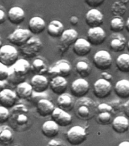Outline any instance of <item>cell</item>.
<instances>
[{
	"mask_svg": "<svg viewBox=\"0 0 129 146\" xmlns=\"http://www.w3.org/2000/svg\"><path fill=\"white\" fill-rule=\"evenodd\" d=\"M98 105L90 98H79L75 105V113L77 118L82 120H90L97 113Z\"/></svg>",
	"mask_w": 129,
	"mask_h": 146,
	"instance_id": "cell-1",
	"label": "cell"
},
{
	"mask_svg": "<svg viewBox=\"0 0 129 146\" xmlns=\"http://www.w3.org/2000/svg\"><path fill=\"white\" fill-rule=\"evenodd\" d=\"M31 65L25 59H19L13 66L9 67V76L8 81L13 85H18L24 82L26 75L30 71Z\"/></svg>",
	"mask_w": 129,
	"mask_h": 146,
	"instance_id": "cell-2",
	"label": "cell"
},
{
	"mask_svg": "<svg viewBox=\"0 0 129 146\" xmlns=\"http://www.w3.org/2000/svg\"><path fill=\"white\" fill-rule=\"evenodd\" d=\"M28 113V109L24 104L15 105L11 109L10 112V120L14 129L19 132L26 129L30 121Z\"/></svg>",
	"mask_w": 129,
	"mask_h": 146,
	"instance_id": "cell-3",
	"label": "cell"
},
{
	"mask_svg": "<svg viewBox=\"0 0 129 146\" xmlns=\"http://www.w3.org/2000/svg\"><path fill=\"white\" fill-rule=\"evenodd\" d=\"M116 112L109 103H103L98 105L97 113L96 116V120L98 124L107 125L112 124L113 121V115Z\"/></svg>",
	"mask_w": 129,
	"mask_h": 146,
	"instance_id": "cell-4",
	"label": "cell"
},
{
	"mask_svg": "<svg viewBox=\"0 0 129 146\" xmlns=\"http://www.w3.org/2000/svg\"><path fill=\"white\" fill-rule=\"evenodd\" d=\"M87 138V132L85 128L81 125H75L70 128L66 134V139L70 145L78 146L84 143Z\"/></svg>",
	"mask_w": 129,
	"mask_h": 146,
	"instance_id": "cell-5",
	"label": "cell"
},
{
	"mask_svg": "<svg viewBox=\"0 0 129 146\" xmlns=\"http://www.w3.org/2000/svg\"><path fill=\"white\" fill-rule=\"evenodd\" d=\"M32 36L31 32L28 29L26 28H16L11 34L8 35L7 40L12 45L18 46L21 47L25 43H27V41L30 39H31Z\"/></svg>",
	"mask_w": 129,
	"mask_h": 146,
	"instance_id": "cell-6",
	"label": "cell"
},
{
	"mask_svg": "<svg viewBox=\"0 0 129 146\" xmlns=\"http://www.w3.org/2000/svg\"><path fill=\"white\" fill-rule=\"evenodd\" d=\"M18 60V51L14 46L6 44L0 49V62L11 67Z\"/></svg>",
	"mask_w": 129,
	"mask_h": 146,
	"instance_id": "cell-7",
	"label": "cell"
},
{
	"mask_svg": "<svg viewBox=\"0 0 129 146\" xmlns=\"http://www.w3.org/2000/svg\"><path fill=\"white\" fill-rule=\"evenodd\" d=\"M71 71L72 67L70 62L66 59H60L50 66L48 71V74L51 76H53V78L57 76L66 78L71 75Z\"/></svg>",
	"mask_w": 129,
	"mask_h": 146,
	"instance_id": "cell-8",
	"label": "cell"
},
{
	"mask_svg": "<svg viewBox=\"0 0 129 146\" xmlns=\"http://www.w3.org/2000/svg\"><path fill=\"white\" fill-rule=\"evenodd\" d=\"M43 43L37 37H32L27 43L20 48L21 53L26 58H34L43 49Z\"/></svg>",
	"mask_w": 129,
	"mask_h": 146,
	"instance_id": "cell-9",
	"label": "cell"
},
{
	"mask_svg": "<svg viewBox=\"0 0 129 146\" xmlns=\"http://www.w3.org/2000/svg\"><path fill=\"white\" fill-rule=\"evenodd\" d=\"M93 63L100 70H108L112 65V58L107 50H100L93 56Z\"/></svg>",
	"mask_w": 129,
	"mask_h": 146,
	"instance_id": "cell-10",
	"label": "cell"
},
{
	"mask_svg": "<svg viewBox=\"0 0 129 146\" xmlns=\"http://www.w3.org/2000/svg\"><path fill=\"white\" fill-rule=\"evenodd\" d=\"M93 94L97 98L104 99L108 98L112 93V86L111 82L107 80L100 78L97 80L93 84Z\"/></svg>",
	"mask_w": 129,
	"mask_h": 146,
	"instance_id": "cell-11",
	"label": "cell"
},
{
	"mask_svg": "<svg viewBox=\"0 0 129 146\" xmlns=\"http://www.w3.org/2000/svg\"><path fill=\"white\" fill-rule=\"evenodd\" d=\"M90 91V84L84 78H79L75 80L71 85V91L73 97L81 98L86 96Z\"/></svg>",
	"mask_w": 129,
	"mask_h": 146,
	"instance_id": "cell-12",
	"label": "cell"
},
{
	"mask_svg": "<svg viewBox=\"0 0 129 146\" xmlns=\"http://www.w3.org/2000/svg\"><path fill=\"white\" fill-rule=\"evenodd\" d=\"M87 36L91 45H101L107 39V33L101 27H91L88 30Z\"/></svg>",
	"mask_w": 129,
	"mask_h": 146,
	"instance_id": "cell-13",
	"label": "cell"
},
{
	"mask_svg": "<svg viewBox=\"0 0 129 146\" xmlns=\"http://www.w3.org/2000/svg\"><path fill=\"white\" fill-rule=\"evenodd\" d=\"M18 97L16 95L15 91L11 89L5 88L0 93V106L5 107L7 109L13 108L17 105Z\"/></svg>",
	"mask_w": 129,
	"mask_h": 146,
	"instance_id": "cell-14",
	"label": "cell"
},
{
	"mask_svg": "<svg viewBox=\"0 0 129 146\" xmlns=\"http://www.w3.org/2000/svg\"><path fill=\"white\" fill-rule=\"evenodd\" d=\"M51 118L52 120L56 122L59 125V126L62 127H66L70 125L72 122V116H71V114L59 107H56V109L51 115Z\"/></svg>",
	"mask_w": 129,
	"mask_h": 146,
	"instance_id": "cell-15",
	"label": "cell"
},
{
	"mask_svg": "<svg viewBox=\"0 0 129 146\" xmlns=\"http://www.w3.org/2000/svg\"><path fill=\"white\" fill-rule=\"evenodd\" d=\"M103 15L100 10L97 9H91L87 12L85 15V21L90 28L100 27L103 23Z\"/></svg>",
	"mask_w": 129,
	"mask_h": 146,
	"instance_id": "cell-16",
	"label": "cell"
},
{
	"mask_svg": "<svg viewBox=\"0 0 129 146\" xmlns=\"http://www.w3.org/2000/svg\"><path fill=\"white\" fill-rule=\"evenodd\" d=\"M30 84L34 93L43 94L50 87V82L44 75H34L31 78Z\"/></svg>",
	"mask_w": 129,
	"mask_h": 146,
	"instance_id": "cell-17",
	"label": "cell"
},
{
	"mask_svg": "<svg viewBox=\"0 0 129 146\" xmlns=\"http://www.w3.org/2000/svg\"><path fill=\"white\" fill-rule=\"evenodd\" d=\"M55 109V105L47 98L41 99L36 103V112L42 117L51 116Z\"/></svg>",
	"mask_w": 129,
	"mask_h": 146,
	"instance_id": "cell-18",
	"label": "cell"
},
{
	"mask_svg": "<svg viewBox=\"0 0 129 146\" xmlns=\"http://www.w3.org/2000/svg\"><path fill=\"white\" fill-rule=\"evenodd\" d=\"M68 87V81L65 78L57 77L52 78L50 82V88L51 91L57 95H61L65 92Z\"/></svg>",
	"mask_w": 129,
	"mask_h": 146,
	"instance_id": "cell-19",
	"label": "cell"
},
{
	"mask_svg": "<svg viewBox=\"0 0 129 146\" xmlns=\"http://www.w3.org/2000/svg\"><path fill=\"white\" fill-rule=\"evenodd\" d=\"M25 12L22 8L14 6L9 9L7 14V19L12 25H18L24 21Z\"/></svg>",
	"mask_w": 129,
	"mask_h": 146,
	"instance_id": "cell-20",
	"label": "cell"
},
{
	"mask_svg": "<svg viewBox=\"0 0 129 146\" xmlns=\"http://www.w3.org/2000/svg\"><path fill=\"white\" fill-rule=\"evenodd\" d=\"M91 51V44L86 39L78 38L73 45V52L77 56H85Z\"/></svg>",
	"mask_w": 129,
	"mask_h": 146,
	"instance_id": "cell-21",
	"label": "cell"
},
{
	"mask_svg": "<svg viewBox=\"0 0 129 146\" xmlns=\"http://www.w3.org/2000/svg\"><path fill=\"white\" fill-rule=\"evenodd\" d=\"M42 134L46 138L53 139L58 135L59 132V126L56 122L52 119L46 121L41 127Z\"/></svg>",
	"mask_w": 129,
	"mask_h": 146,
	"instance_id": "cell-22",
	"label": "cell"
},
{
	"mask_svg": "<svg viewBox=\"0 0 129 146\" xmlns=\"http://www.w3.org/2000/svg\"><path fill=\"white\" fill-rule=\"evenodd\" d=\"M46 27V24L40 16L32 17L28 23V30L33 34H40L45 31Z\"/></svg>",
	"mask_w": 129,
	"mask_h": 146,
	"instance_id": "cell-23",
	"label": "cell"
},
{
	"mask_svg": "<svg viewBox=\"0 0 129 146\" xmlns=\"http://www.w3.org/2000/svg\"><path fill=\"white\" fill-rule=\"evenodd\" d=\"M16 95L21 100H30L34 94V90L31 84L24 82L16 86Z\"/></svg>",
	"mask_w": 129,
	"mask_h": 146,
	"instance_id": "cell-24",
	"label": "cell"
},
{
	"mask_svg": "<svg viewBox=\"0 0 129 146\" xmlns=\"http://www.w3.org/2000/svg\"><path fill=\"white\" fill-rule=\"evenodd\" d=\"M112 128L116 133L124 134L129 129L128 119L124 116H116L112 123Z\"/></svg>",
	"mask_w": 129,
	"mask_h": 146,
	"instance_id": "cell-25",
	"label": "cell"
},
{
	"mask_svg": "<svg viewBox=\"0 0 129 146\" xmlns=\"http://www.w3.org/2000/svg\"><path fill=\"white\" fill-rule=\"evenodd\" d=\"M77 40H78V33L76 30L71 28V29L65 30L61 36V43L65 49L67 50L70 46L74 45Z\"/></svg>",
	"mask_w": 129,
	"mask_h": 146,
	"instance_id": "cell-26",
	"label": "cell"
},
{
	"mask_svg": "<svg viewBox=\"0 0 129 146\" xmlns=\"http://www.w3.org/2000/svg\"><path fill=\"white\" fill-rule=\"evenodd\" d=\"M75 100L72 95L69 94H63L59 96L57 98V106L60 109L65 111H71L73 108H75Z\"/></svg>",
	"mask_w": 129,
	"mask_h": 146,
	"instance_id": "cell-27",
	"label": "cell"
},
{
	"mask_svg": "<svg viewBox=\"0 0 129 146\" xmlns=\"http://www.w3.org/2000/svg\"><path fill=\"white\" fill-rule=\"evenodd\" d=\"M127 43L126 38L123 35L115 34L112 35V38L109 43V47L113 52H120L125 50V48L127 46Z\"/></svg>",
	"mask_w": 129,
	"mask_h": 146,
	"instance_id": "cell-28",
	"label": "cell"
},
{
	"mask_svg": "<svg viewBox=\"0 0 129 146\" xmlns=\"http://www.w3.org/2000/svg\"><path fill=\"white\" fill-rule=\"evenodd\" d=\"M47 34L53 38H57L62 36L65 31L63 24L59 20H53L50 21L46 27Z\"/></svg>",
	"mask_w": 129,
	"mask_h": 146,
	"instance_id": "cell-29",
	"label": "cell"
},
{
	"mask_svg": "<svg viewBox=\"0 0 129 146\" xmlns=\"http://www.w3.org/2000/svg\"><path fill=\"white\" fill-rule=\"evenodd\" d=\"M114 91L118 98L122 99L129 98V80L121 79L118 81L115 84Z\"/></svg>",
	"mask_w": 129,
	"mask_h": 146,
	"instance_id": "cell-30",
	"label": "cell"
},
{
	"mask_svg": "<svg viewBox=\"0 0 129 146\" xmlns=\"http://www.w3.org/2000/svg\"><path fill=\"white\" fill-rule=\"evenodd\" d=\"M14 139L13 132L9 125H0V144L6 146L12 143Z\"/></svg>",
	"mask_w": 129,
	"mask_h": 146,
	"instance_id": "cell-31",
	"label": "cell"
},
{
	"mask_svg": "<svg viewBox=\"0 0 129 146\" xmlns=\"http://www.w3.org/2000/svg\"><path fill=\"white\" fill-rule=\"evenodd\" d=\"M49 68L47 64L42 58H36L34 59L30 66V71L35 75H43L48 73Z\"/></svg>",
	"mask_w": 129,
	"mask_h": 146,
	"instance_id": "cell-32",
	"label": "cell"
},
{
	"mask_svg": "<svg viewBox=\"0 0 129 146\" xmlns=\"http://www.w3.org/2000/svg\"><path fill=\"white\" fill-rule=\"evenodd\" d=\"M116 67L123 73L129 72V54L122 53L116 59Z\"/></svg>",
	"mask_w": 129,
	"mask_h": 146,
	"instance_id": "cell-33",
	"label": "cell"
},
{
	"mask_svg": "<svg viewBox=\"0 0 129 146\" xmlns=\"http://www.w3.org/2000/svg\"><path fill=\"white\" fill-rule=\"evenodd\" d=\"M75 69L76 72L78 75L82 78H87V76L91 75V71H92V68H91V65L87 62L84 61V60H81L79 61L76 64L75 66Z\"/></svg>",
	"mask_w": 129,
	"mask_h": 146,
	"instance_id": "cell-34",
	"label": "cell"
},
{
	"mask_svg": "<svg viewBox=\"0 0 129 146\" xmlns=\"http://www.w3.org/2000/svg\"><path fill=\"white\" fill-rule=\"evenodd\" d=\"M110 11L114 17H122L125 15L127 11V6L122 1H116L112 5Z\"/></svg>",
	"mask_w": 129,
	"mask_h": 146,
	"instance_id": "cell-35",
	"label": "cell"
},
{
	"mask_svg": "<svg viewBox=\"0 0 129 146\" xmlns=\"http://www.w3.org/2000/svg\"><path fill=\"white\" fill-rule=\"evenodd\" d=\"M125 27V23L122 17H114L110 21V30L115 34H119Z\"/></svg>",
	"mask_w": 129,
	"mask_h": 146,
	"instance_id": "cell-36",
	"label": "cell"
},
{
	"mask_svg": "<svg viewBox=\"0 0 129 146\" xmlns=\"http://www.w3.org/2000/svg\"><path fill=\"white\" fill-rule=\"evenodd\" d=\"M9 119H10L9 110L2 106H0V125H3Z\"/></svg>",
	"mask_w": 129,
	"mask_h": 146,
	"instance_id": "cell-37",
	"label": "cell"
},
{
	"mask_svg": "<svg viewBox=\"0 0 129 146\" xmlns=\"http://www.w3.org/2000/svg\"><path fill=\"white\" fill-rule=\"evenodd\" d=\"M9 76V68L0 62V81L5 82Z\"/></svg>",
	"mask_w": 129,
	"mask_h": 146,
	"instance_id": "cell-38",
	"label": "cell"
},
{
	"mask_svg": "<svg viewBox=\"0 0 129 146\" xmlns=\"http://www.w3.org/2000/svg\"><path fill=\"white\" fill-rule=\"evenodd\" d=\"M105 0H85L84 2L92 9H96L104 3Z\"/></svg>",
	"mask_w": 129,
	"mask_h": 146,
	"instance_id": "cell-39",
	"label": "cell"
},
{
	"mask_svg": "<svg viewBox=\"0 0 129 146\" xmlns=\"http://www.w3.org/2000/svg\"><path fill=\"white\" fill-rule=\"evenodd\" d=\"M46 146H67L63 141L60 139H52L47 143Z\"/></svg>",
	"mask_w": 129,
	"mask_h": 146,
	"instance_id": "cell-40",
	"label": "cell"
},
{
	"mask_svg": "<svg viewBox=\"0 0 129 146\" xmlns=\"http://www.w3.org/2000/svg\"><path fill=\"white\" fill-rule=\"evenodd\" d=\"M7 19V15L3 9H0V25L5 22Z\"/></svg>",
	"mask_w": 129,
	"mask_h": 146,
	"instance_id": "cell-41",
	"label": "cell"
},
{
	"mask_svg": "<svg viewBox=\"0 0 129 146\" xmlns=\"http://www.w3.org/2000/svg\"><path fill=\"white\" fill-rule=\"evenodd\" d=\"M101 78H103V79H105L107 80V81H109V82H110L112 79V75H110L109 73L107 72H103L102 73H101Z\"/></svg>",
	"mask_w": 129,
	"mask_h": 146,
	"instance_id": "cell-42",
	"label": "cell"
},
{
	"mask_svg": "<svg viewBox=\"0 0 129 146\" xmlns=\"http://www.w3.org/2000/svg\"><path fill=\"white\" fill-rule=\"evenodd\" d=\"M122 108L123 111H124L125 114L129 118V100H127V101L123 104Z\"/></svg>",
	"mask_w": 129,
	"mask_h": 146,
	"instance_id": "cell-43",
	"label": "cell"
},
{
	"mask_svg": "<svg viewBox=\"0 0 129 146\" xmlns=\"http://www.w3.org/2000/svg\"><path fill=\"white\" fill-rule=\"evenodd\" d=\"M69 21H70L71 25H77V24H78V22H79V19H78V18H77V16L72 15L70 18V20H69Z\"/></svg>",
	"mask_w": 129,
	"mask_h": 146,
	"instance_id": "cell-44",
	"label": "cell"
},
{
	"mask_svg": "<svg viewBox=\"0 0 129 146\" xmlns=\"http://www.w3.org/2000/svg\"><path fill=\"white\" fill-rule=\"evenodd\" d=\"M5 86H6V82H2V81H0V93L4 89H5Z\"/></svg>",
	"mask_w": 129,
	"mask_h": 146,
	"instance_id": "cell-45",
	"label": "cell"
},
{
	"mask_svg": "<svg viewBox=\"0 0 129 146\" xmlns=\"http://www.w3.org/2000/svg\"><path fill=\"white\" fill-rule=\"evenodd\" d=\"M118 146H129V141H122L118 144Z\"/></svg>",
	"mask_w": 129,
	"mask_h": 146,
	"instance_id": "cell-46",
	"label": "cell"
},
{
	"mask_svg": "<svg viewBox=\"0 0 129 146\" xmlns=\"http://www.w3.org/2000/svg\"><path fill=\"white\" fill-rule=\"evenodd\" d=\"M125 28L128 31V32H129V18H128L127 21L125 23Z\"/></svg>",
	"mask_w": 129,
	"mask_h": 146,
	"instance_id": "cell-47",
	"label": "cell"
},
{
	"mask_svg": "<svg viewBox=\"0 0 129 146\" xmlns=\"http://www.w3.org/2000/svg\"><path fill=\"white\" fill-rule=\"evenodd\" d=\"M2 37H1V36H0V49H1V47L2 46Z\"/></svg>",
	"mask_w": 129,
	"mask_h": 146,
	"instance_id": "cell-48",
	"label": "cell"
},
{
	"mask_svg": "<svg viewBox=\"0 0 129 146\" xmlns=\"http://www.w3.org/2000/svg\"><path fill=\"white\" fill-rule=\"evenodd\" d=\"M127 48H128V50L129 51V40H128V43H127Z\"/></svg>",
	"mask_w": 129,
	"mask_h": 146,
	"instance_id": "cell-49",
	"label": "cell"
},
{
	"mask_svg": "<svg viewBox=\"0 0 129 146\" xmlns=\"http://www.w3.org/2000/svg\"><path fill=\"white\" fill-rule=\"evenodd\" d=\"M13 146H19V145H13Z\"/></svg>",
	"mask_w": 129,
	"mask_h": 146,
	"instance_id": "cell-50",
	"label": "cell"
}]
</instances>
